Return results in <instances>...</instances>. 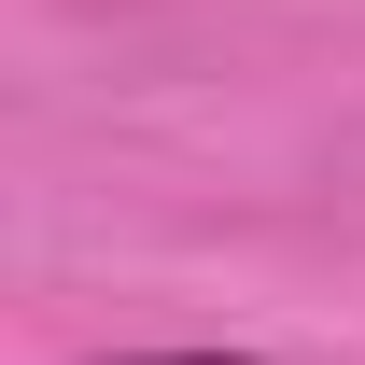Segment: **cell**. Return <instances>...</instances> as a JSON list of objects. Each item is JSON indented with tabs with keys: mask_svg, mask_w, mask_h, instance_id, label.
Here are the masks:
<instances>
[{
	"mask_svg": "<svg viewBox=\"0 0 365 365\" xmlns=\"http://www.w3.org/2000/svg\"><path fill=\"white\" fill-rule=\"evenodd\" d=\"M127 365H253V351H127Z\"/></svg>",
	"mask_w": 365,
	"mask_h": 365,
	"instance_id": "obj_1",
	"label": "cell"
}]
</instances>
